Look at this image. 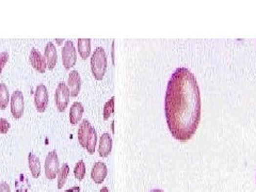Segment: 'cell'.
Segmentation results:
<instances>
[{"label": "cell", "instance_id": "cell-1", "mask_svg": "<svg viewBox=\"0 0 256 192\" xmlns=\"http://www.w3.org/2000/svg\"><path fill=\"white\" fill-rule=\"evenodd\" d=\"M165 113L171 135L187 142L194 135L201 120V95L194 75L178 67L168 83Z\"/></svg>", "mask_w": 256, "mask_h": 192}, {"label": "cell", "instance_id": "cell-2", "mask_svg": "<svg viewBox=\"0 0 256 192\" xmlns=\"http://www.w3.org/2000/svg\"><path fill=\"white\" fill-rule=\"evenodd\" d=\"M91 69L96 80H103L107 69V56L103 47H97L91 58Z\"/></svg>", "mask_w": 256, "mask_h": 192}, {"label": "cell", "instance_id": "cell-3", "mask_svg": "<svg viewBox=\"0 0 256 192\" xmlns=\"http://www.w3.org/2000/svg\"><path fill=\"white\" fill-rule=\"evenodd\" d=\"M69 97H71V93H69L67 85L61 81V83L58 85L55 93L56 106L60 112H64L66 110L68 106Z\"/></svg>", "mask_w": 256, "mask_h": 192}, {"label": "cell", "instance_id": "cell-4", "mask_svg": "<svg viewBox=\"0 0 256 192\" xmlns=\"http://www.w3.org/2000/svg\"><path fill=\"white\" fill-rule=\"evenodd\" d=\"M45 176L48 179H55L58 176V173L60 171V164H59V158L56 150H51L46 156L45 159Z\"/></svg>", "mask_w": 256, "mask_h": 192}, {"label": "cell", "instance_id": "cell-5", "mask_svg": "<svg viewBox=\"0 0 256 192\" xmlns=\"http://www.w3.org/2000/svg\"><path fill=\"white\" fill-rule=\"evenodd\" d=\"M11 106V113H12L14 119H21L25 111V100L21 91L16 90L13 92L10 101Z\"/></svg>", "mask_w": 256, "mask_h": 192}, {"label": "cell", "instance_id": "cell-6", "mask_svg": "<svg viewBox=\"0 0 256 192\" xmlns=\"http://www.w3.org/2000/svg\"><path fill=\"white\" fill-rule=\"evenodd\" d=\"M77 62L76 48L72 41H66L62 48V63L66 69L72 68Z\"/></svg>", "mask_w": 256, "mask_h": 192}, {"label": "cell", "instance_id": "cell-7", "mask_svg": "<svg viewBox=\"0 0 256 192\" xmlns=\"http://www.w3.org/2000/svg\"><path fill=\"white\" fill-rule=\"evenodd\" d=\"M34 105L39 112H44L48 105V91L47 88L41 84L37 86L36 93H34Z\"/></svg>", "mask_w": 256, "mask_h": 192}, {"label": "cell", "instance_id": "cell-8", "mask_svg": "<svg viewBox=\"0 0 256 192\" xmlns=\"http://www.w3.org/2000/svg\"><path fill=\"white\" fill-rule=\"evenodd\" d=\"M29 59H30L31 65L34 69H36V71H38L41 74H44L46 72L47 64H46L44 56L41 54V52L38 49H36V48L31 49L30 57H29Z\"/></svg>", "mask_w": 256, "mask_h": 192}, {"label": "cell", "instance_id": "cell-9", "mask_svg": "<svg viewBox=\"0 0 256 192\" xmlns=\"http://www.w3.org/2000/svg\"><path fill=\"white\" fill-rule=\"evenodd\" d=\"M108 174V169L105 162L97 161L93 166V169L91 171V177L94 180L95 184H103V182L106 178Z\"/></svg>", "mask_w": 256, "mask_h": 192}, {"label": "cell", "instance_id": "cell-10", "mask_svg": "<svg viewBox=\"0 0 256 192\" xmlns=\"http://www.w3.org/2000/svg\"><path fill=\"white\" fill-rule=\"evenodd\" d=\"M67 86L72 97H77L81 89V78L77 71H72L68 75Z\"/></svg>", "mask_w": 256, "mask_h": 192}, {"label": "cell", "instance_id": "cell-11", "mask_svg": "<svg viewBox=\"0 0 256 192\" xmlns=\"http://www.w3.org/2000/svg\"><path fill=\"white\" fill-rule=\"evenodd\" d=\"M93 129L92 125L90 124V122L88 120H84L81 122L79 128H78V141L80 143V145L83 148L85 149L86 147V142H88V139L91 135V131Z\"/></svg>", "mask_w": 256, "mask_h": 192}, {"label": "cell", "instance_id": "cell-12", "mask_svg": "<svg viewBox=\"0 0 256 192\" xmlns=\"http://www.w3.org/2000/svg\"><path fill=\"white\" fill-rule=\"evenodd\" d=\"M44 58L46 64H47V68L50 69V71L51 69H54L58 61V54L54 43L48 42L47 45H46L44 51Z\"/></svg>", "mask_w": 256, "mask_h": 192}, {"label": "cell", "instance_id": "cell-13", "mask_svg": "<svg viewBox=\"0 0 256 192\" xmlns=\"http://www.w3.org/2000/svg\"><path fill=\"white\" fill-rule=\"evenodd\" d=\"M112 150V139L108 132H105L100 139V147H98V154L105 158L108 157Z\"/></svg>", "mask_w": 256, "mask_h": 192}, {"label": "cell", "instance_id": "cell-14", "mask_svg": "<svg viewBox=\"0 0 256 192\" xmlns=\"http://www.w3.org/2000/svg\"><path fill=\"white\" fill-rule=\"evenodd\" d=\"M84 111V105L79 102H75L72 105L71 110H69V122H71V124L77 125L81 119H83Z\"/></svg>", "mask_w": 256, "mask_h": 192}, {"label": "cell", "instance_id": "cell-15", "mask_svg": "<svg viewBox=\"0 0 256 192\" xmlns=\"http://www.w3.org/2000/svg\"><path fill=\"white\" fill-rule=\"evenodd\" d=\"M28 165H29V169H30L31 171L32 176L34 178H39L41 175V161L36 154L29 153Z\"/></svg>", "mask_w": 256, "mask_h": 192}, {"label": "cell", "instance_id": "cell-16", "mask_svg": "<svg viewBox=\"0 0 256 192\" xmlns=\"http://www.w3.org/2000/svg\"><path fill=\"white\" fill-rule=\"evenodd\" d=\"M78 52L83 59L89 58L91 54V40L90 39H79L78 40Z\"/></svg>", "mask_w": 256, "mask_h": 192}, {"label": "cell", "instance_id": "cell-17", "mask_svg": "<svg viewBox=\"0 0 256 192\" xmlns=\"http://www.w3.org/2000/svg\"><path fill=\"white\" fill-rule=\"evenodd\" d=\"M10 101V93L5 84H0V109L4 110L8 107Z\"/></svg>", "mask_w": 256, "mask_h": 192}, {"label": "cell", "instance_id": "cell-18", "mask_svg": "<svg viewBox=\"0 0 256 192\" xmlns=\"http://www.w3.org/2000/svg\"><path fill=\"white\" fill-rule=\"evenodd\" d=\"M69 174V167L67 164H63L60 168V171L58 173V189H62L63 186L65 185L67 176Z\"/></svg>", "mask_w": 256, "mask_h": 192}, {"label": "cell", "instance_id": "cell-19", "mask_svg": "<svg viewBox=\"0 0 256 192\" xmlns=\"http://www.w3.org/2000/svg\"><path fill=\"white\" fill-rule=\"evenodd\" d=\"M96 143H97V135H96V130L93 128L91 131V135L88 139V142H86V147L85 149L88 150L89 154H94L95 152V148H96Z\"/></svg>", "mask_w": 256, "mask_h": 192}, {"label": "cell", "instance_id": "cell-20", "mask_svg": "<svg viewBox=\"0 0 256 192\" xmlns=\"http://www.w3.org/2000/svg\"><path fill=\"white\" fill-rule=\"evenodd\" d=\"M85 171H86V169H85V162L83 160H80L77 162L76 166H75L74 175L78 180H83L84 177L85 176Z\"/></svg>", "mask_w": 256, "mask_h": 192}, {"label": "cell", "instance_id": "cell-21", "mask_svg": "<svg viewBox=\"0 0 256 192\" xmlns=\"http://www.w3.org/2000/svg\"><path fill=\"white\" fill-rule=\"evenodd\" d=\"M113 110H114V97H111V100L105 104L103 109V118L105 121H107L110 118V115L113 113Z\"/></svg>", "mask_w": 256, "mask_h": 192}, {"label": "cell", "instance_id": "cell-22", "mask_svg": "<svg viewBox=\"0 0 256 192\" xmlns=\"http://www.w3.org/2000/svg\"><path fill=\"white\" fill-rule=\"evenodd\" d=\"M10 127L11 125L7 120L3 118H0V133H1V135H5V133L9 131Z\"/></svg>", "mask_w": 256, "mask_h": 192}, {"label": "cell", "instance_id": "cell-23", "mask_svg": "<svg viewBox=\"0 0 256 192\" xmlns=\"http://www.w3.org/2000/svg\"><path fill=\"white\" fill-rule=\"evenodd\" d=\"M9 61V52L8 51H2L0 54V75L2 73V69L5 66V64Z\"/></svg>", "mask_w": 256, "mask_h": 192}, {"label": "cell", "instance_id": "cell-24", "mask_svg": "<svg viewBox=\"0 0 256 192\" xmlns=\"http://www.w3.org/2000/svg\"><path fill=\"white\" fill-rule=\"evenodd\" d=\"M0 192H11L10 186L5 182L0 183Z\"/></svg>", "mask_w": 256, "mask_h": 192}, {"label": "cell", "instance_id": "cell-25", "mask_svg": "<svg viewBox=\"0 0 256 192\" xmlns=\"http://www.w3.org/2000/svg\"><path fill=\"white\" fill-rule=\"evenodd\" d=\"M75 191H79V187H73V188H69L68 190H66L65 192H75Z\"/></svg>", "mask_w": 256, "mask_h": 192}, {"label": "cell", "instance_id": "cell-26", "mask_svg": "<svg viewBox=\"0 0 256 192\" xmlns=\"http://www.w3.org/2000/svg\"><path fill=\"white\" fill-rule=\"evenodd\" d=\"M100 192H109V190H108V188L107 187H103L102 189H101V191Z\"/></svg>", "mask_w": 256, "mask_h": 192}, {"label": "cell", "instance_id": "cell-27", "mask_svg": "<svg viewBox=\"0 0 256 192\" xmlns=\"http://www.w3.org/2000/svg\"><path fill=\"white\" fill-rule=\"evenodd\" d=\"M56 41H57V43H58V44H59V45H61V44L63 43V41H64V40H59V39H57Z\"/></svg>", "mask_w": 256, "mask_h": 192}, {"label": "cell", "instance_id": "cell-28", "mask_svg": "<svg viewBox=\"0 0 256 192\" xmlns=\"http://www.w3.org/2000/svg\"><path fill=\"white\" fill-rule=\"evenodd\" d=\"M150 192H164V191L160 190V189H155V190H152Z\"/></svg>", "mask_w": 256, "mask_h": 192}]
</instances>
